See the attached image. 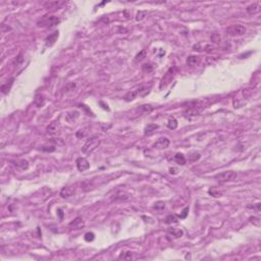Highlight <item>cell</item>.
Instances as JSON below:
<instances>
[{
    "label": "cell",
    "instance_id": "1",
    "mask_svg": "<svg viewBox=\"0 0 261 261\" xmlns=\"http://www.w3.org/2000/svg\"><path fill=\"white\" fill-rule=\"evenodd\" d=\"M100 143H101L100 139H99V137H97V136H94V137H92V138L88 139L87 142L84 144V146H83L82 152L84 153V154H90V153H92L93 151L100 145Z\"/></svg>",
    "mask_w": 261,
    "mask_h": 261
},
{
    "label": "cell",
    "instance_id": "2",
    "mask_svg": "<svg viewBox=\"0 0 261 261\" xmlns=\"http://www.w3.org/2000/svg\"><path fill=\"white\" fill-rule=\"evenodd\" d=\"M60 22V18L56 15H50L46 16V18H42L37 22V26L40 28H53V27L57 26Z\"/></svg>",
    "mask_w": 261,
    "mask_h": 261
},
{
    "label": "cell",
    "instance_id": "3",
    "mask_svg": "<svg viewBox=\"0 0 261 261\" xmlns=\"http://www.w3.org/2000/svg\"><path fill=\"white\" fill-rule=\"evenodd\" d=\"M238 175L234 170H225L222 173H219L214 175V180L220 183H227V182H232L235 179H237Z\"/></svg>",
    "mask_w": 261,
    "mask_h": 261
},
{
    "label": "cell",
    "instance_id": "4",
    "mask_svg": "<svg viewBox=\"0 0 261 261\" xmlns=\"http://www.w3.org/2000/svg\"><path fill=\"white\" fill-rule=\"evenodd\" d=\"M227 34L229 36L237 37V36H243L246 32L247 29L242 25H232V26L227 27Z\"/></svg>",
    "mask_w": 261,
    "mask_h": 261
},
{
    "label": "cell",
    "instance_id": "5",
    "mask_svg": "<svg viewBox=\"0 0 261 261\" xmlns=\"http://www.w3.org/2000/svg\"><path fill=\"white\" fill-rule=\"evenodd\" d=\"M169 144H170V141H169L168 138H166V137H161V138H159L158 140L153 144L152 147L154 149L162 150V149H166L167 147L169 146Z\"/></svg>",
    "mask_w": 261,
    "mask_h": 261
},
{
    "label": "cell",
    "instance_id": "6",
    "mask_svg": "<svg viewBox=\"0 0 261 261\" xmlns=\"http://www.w3.org/2000/svg\"><path fill=\"white\" fill-rule=\"evenodd\" d=\"M76 168H78L79 171L83 173V171H86L90 168V163L87 160L85 157H79L76 160Z\"/></svg>",
    "mask_w": 261,
    "mask_h": 261
},
{
    "label": "cell",
    "instance_id": "7",
    "mask_svg": "<svg viewBox=\"0 0 261 261\" xmlns=\"http://www.w3.org/2000/svg\"><path fill=\"white\" fill-rule=\"evenodd\" d=\"M76 192V186L74 185H69L65 186V188H62L60 191V196L62 198H68V197L72 196Z\"/></svg>",
    "mask_w": 261,
    "mask_h": 261
},
{
    "label": "cell",
    "instance_id": "8",
    "mask_svg": "<svg viewBox=\"0 0 261 261\" xmlns=\"http://www.w3.org/2000/svg\"><path fill=\"white\" fill-rule=\"evenodd\" d=\"M59 36V32L58 31H56V32L52 33V34H50L48 37H47L46 39H45V45H46V47H51L53 46V45L55 44V42L57 41V38H58Z\"/></svg>",
    "mask_w": 261,
    "mask_h": 261
},
{
    "label": "cell",
    "instance_id": "9",
    "mask_svg": "<svg viewBox=\"0 0 261 261\" xmlns=\"http://www.w3.org/2000/svg\"><path fill=\"white\" fill-rule=\"evenodd\" d=\"M84 225H85V222L82 219V217H76V218H74V220L68 225V227H69V229H82V227H84Z\"/></svg>",
    "mask_w": 261,
    "mask_h": 261
},
{
    "label": "cell",
    "instance_id": "10",
    "mask_svg": "<svg viewBox=\"0 0 261 261\" xmlns=\"http://www.w3.org/2000/svg\"><path fill=\"white\" fill-rule=\"evenodd\" d=\"M59 130V121H54L52 123H49V126H47L46 128V132L47 134L49 135H54L58 132Z\"/></svg>",
    "mask_w": 261,
    "mask_h": 261
},
{
    "label": "cell",
    "instance_id": "11",
    "mask_svg": "<svg viewBox=\"0 0 261 261\" xmlns=\"http://www.w3.org/2000/svg\"><path fill=\"white\" fill-rule=\"evenodd\" d=\"M80 117V112L76 110H72V111H68L65 114V121L69 123H72L76 121V119Z\"/></svg>",
    "mask_w": 261,
    "mask_h": 261
},
{
    "label": "cell",
    "instance_id": "12",
    "mask_svg": "<svg viewBox=\"0 0 261 261\" xmlns=\"http://www.w3.org/2000/svg\"><path fill=\"white\" fill-rule=\"evenodd\" d=\"M13 82H14V78H11V79H9L7 82H5L4 84H2L1 87H0L1 92L3 93V94H8L9 90L11 89L12 85H13Z\"/></svg>",
    "mask_w": 261,
    "mask_h": 261
},
{
    "label": "cell",
    "instance_id": "13",
    "mask_svg": "<svg viewBox=\"0 0 261 261\" xmlns=\"http://www.w3.org/2000/svg\"><path fill=\"white\" fill-rule=\"evenodd\" d=\"M129 199V195L126 193L125 191H117L116 193L113 195L112 200L113 201H125Z\"/></svg>",
    "mask_w": 261,
    "mask_h": 261
},
{
    "label": "cell",
    "instance_id": "14",
    "mask_svg": "<svg viewBox=\"0 0 261 261\" xmlns=\"http://www.w3.org/2000/svg\"><path fill=\"white\" fill-rule=\"evenodd\" d=\"M260 10V4L259 3H253L247 7V12L249 14H255Z\"/></svg>",
    "mask_w": 261,
    "mask_h": 261
},
{
    "label": "cell",
    "instance_id": "15",
    "mask_svg": "<svg viewBox=\"0 0 261 261\" xmlns=\"http://www.w3.org/2000/svg\"><path fill=\"white\" fill-rule=\"evenodd\" d=\"M13 162V164L15 165V166L20 167V169H28L29 168V162L27 160H25V159H22V160H16V161H12Z\"/></svg>",
    "mask_w": 261,
    "mask_h": 261
},
{
    "label": "cell",
    "instance_id": "16",
    "mask_svg": "<svg viewBox=\"0 0 261 261\" xmlns=\"http://www.w3.org/2000/svg\"><path fill=\"white\" fill-rule=\"evenodd\" d=\"M168 232L171 236H173L175 238H181L183 237L184 232L182 231L181 229H175V227H171V229H168Z\"/></svg>",
    "mask_w": 261,
    "mask_h": 261
},
{
    "label": "cell",
    "instance_id": "17",
    "mask_svg": "<svg viewBox=\"0 0 261 261\" xmlns=\"http://www.w3.org/2000/svg\"><path fill=\"white\" fill-rule=\"evenodd\" d=\"M199 62H200V57L195 56V55H191V56H189L187 59V63L191 66L199 65Z\"/></svg>",
    "mask_w": 261,
    "mask_h": 261
},
{
    "label": "cell",
    "instance_id": "18",
    "mask_svg": "<svg viewBox=\"0 0 261 261\" xmlns=\"http://www.w3.org/2000/svg\"><path fill=\"white\" fill-rule=\"evenodd\" d=\"M138 110L140 111L141 113H144V114H148V113H150L151 111L153 110V107L151 106L150 104H144V105H141V106L138 108Z\"/></svg>",
    "mask_w": 261,
    "mask_h": 261
},
{
    "label": "cell",
    "instance_id": "19",
    "mask_svg": "<svg viewBox=\"0 0 261 261\" xmlns=\"http://www.w3.org/2000/svg\"><path fill=\"white\" fill-rule=\"evenodd\" d=\"M175 161L180 165H185L186 162H187L185 156H184V154H182V153H177V154L175 155Z\"/></svg>",
    "mask_w": 261,
    "mask_h": 261
},
{
    "label": "cell",
    "instance_id": "20",
    "mask_svg": "<svg viewBox=\"0 0 261 261\" xmlns=\"http://www.w3.org/2000/svg\"><path fill=\"white\" fill-rule=\"evenodd\" d=\"M35 104L37 105L38 107H41L43 106V105L45 104V98L43 95L41 94H38L35 96Z\"/></svg>",
    "mask_w": 261,
    "mask_h": 261
},
{
    "label": "cell",
    "instance_id": "21",
    "mask_svg": "<svg viewBox=\"0 0 261 261\" xmlns=\"http://www.w3.org/2000/svg\"><path fill=\"white\" fill-rule=\"evenodd\" d=\"M179 221V217L175 214H169L165 217V223L170 225V223H177Z\"/></svg>",
    "mask_w": 261,
    "mask_h": 261
},
{
    "label": "cell",
    "instance_id": "22",
    "mask_svg": "<svg viewBox=\"0 0 261 261\" xmlns=\"http://www.w3.org/2000/svg\"><path fill=\"white\" fill-rule=\"evenodd\" d=\"M178 121L175 119V117H170V119H168V121H167V128H168L169 130H175L178 128Z\"/></svg>",
    "mask_w": 261,
    "mask_h": 261
},
{
    "label": "cell",
    "instance_id": "23",
    "mask_svg": "<svg viewBox=\"0 0 261 261\" xmlns=\"http://www.w3.org/2000/svg\"><path fill=\"white\" fill-rule=\"evenodd\" d=\"M158 128H159L158 125H155V123H149V125H147L146 127H145L144 133L145 134H150V133H152L153 130H157Z\"/></svg>",
    "mask_w": 261,
    "mask_h": 261
},
{
    "label": "cell",
    "instance_id": "24",
    "mask_svg": "<svg viewBox=\"0 0 261 261\" xmlns=\"http://www.w3.org/2000/svg\"><path fill=\"white\" fill-rule=\"evenodd\" d=\"M137 96H138V93H137V91H132V92H129L127 95H126V96H125V100L129 102V101L134 100V99L136 98Z\"/></svg>",
    "mask_w": 261,
    "mask_h": 261
},
{
    "label": "cell",
    "instance_id": "25",
    "mask_svg": "<svg viewBox=\"0 0 261 261\" xmlns=\"http://www.w3.org/2000/svg\"><path fill=\"white\" fill-rule=\"evenodd\" d=\"M153 69H154V65H153L151 62L145 63V65H142V70L145 72H151Z\"/></svg>",
    "mask_w": 261,
    "mask_h": 261
},
{
    "label": "cell",
    "instance_id": "26",
    "mask_svg": "<svg viewBox=\"0 0 261 261\" xmlns=\"http://www.w3.org/2000/svg\"><path fill=\"white\" fill-rule=\"evenodd\" d=\"M76 83H69V84H67L66 86L65 87V89H63V91H65V93H68V92H72V91L76 89Z\"/></svg>",
    "mask_w": 261,
    "mask_h": 261
},
{
    "label": "cell",
    "instance_id": "27",
    "mask_svg": "<svg viewBox=\"0 0 261 261\" xmlns=\"http://www.w3.org/2000/svg\"><path fill=\"white\" fill-rule=\"evenodd\" d=\"M65 2H48V3L45 4V6H46L47 8H57L59 5H61V4H63Z\"/></svg>",
    "mask_w": 261,
    "mask_h": 261
},
{
    "label": "cell",
    "instance_id": "28",
    "mask_svg": "<svg viewBox=\"0 0 261 261\" xmlns=\"http://www.w3.org/2000/svg\"><path fill=\"white\" fill-rule=\"evenodd\" d=\"M119 259H123V260H130L132 259V253L130 252H121V254L119 255Z\"/></svg>",
    "mask_w": 261,
    "mask_h": 261
},
{
    "label": "cell",
    "instance_id": "29",
    "mask_svg": "<svg viewBox=\"0 0 261 261\" xmlns=\"http://www.w3.org/2000/svg\"><path fill=\"white\" fill-rule=\"evenodd\" d=\"M249 220H250V222H252L254 225H256V227H260L261 220H260L259 217H257V216H251L249 218Z\"/></svg>",
    "mask_w": 261,
    "mask_h": 261
},
{
    "label": "cell",
    "instance_id": "30",
    "mask_svg": "<svg viewBox=\"0 0 261 261\" xmlns=\"http://www.w3.org/2000/svg\"><path fill=\"white\" fill-rule=\"evenodd\" d=\"M84 238H85V241L92 242V241H94V239H95V235L92 233V232H88V233L85 234V237Z\"/></svg>",
    "mask_w": 261,
    "mask_h": 261
},
{
    "label": "cell",
    "instance_id": "31",
    "mask_svg": "<svg viewBox=\"0 0 261 261\" xmlns=\"http://www.w3.org/2000/svg\"><path fill=\"white\" fill-rule=\"evenodd\" d=\"M145 56H146V51H145V50L140 51V53H138V54L136 55L135 61H141V60H143V59L145 58Z\"/></svg>",
    "mask_w": 261,
    "mask_h": 261
},
{
    "label": "cell",
    "instance_id": "32",
    "mask_svg": "<svg viewBox=\"0 0 261 261\" xmlns=\"http://www.w3.org/2000/svg\"><path fill=\"white\" fill-rule=\"evenodd\" d=\"M147 12L146 11H139L138 13H137V16H136V20H138V22H140V20H144L145 16H146Z\"/></svg>",
    "mask_w": 261,
    "mask_h": 261
},
{
    "label": "cell",
    "instance_id": "33",
    "mask_svg": "<svg viewBox=\"0 0 261 261\" xmlns=\"http://www.w3.org/2000/svg\"><path fill=\"white\" fill-rule=\"evenodd\" d=\"M220 35L219 34H217V33H214V34H212V36H211V41H212V42H215V43H217V42H219V41H220Z\"/></svg>",
    "mask_w": 261,
    "mask_h": 261
},
{
    "label": "cell",
    "instance_id": "34",
    "mask_svg": "<svg viewBox=\"0 0 261 261\" xmlns=\"http://www.w3.org/2000/svg\"><path fill=\"white\" fill-rule=\"evenodd\" d=\"M55 146H43L42 147V151H45V152H53L55 151Z\"/></svg>",
    "mask_w": 261,
    "mask_h": 261
},
{
    "label": "cell",
    "instance_id": "35",
    "mask_svg": "<svg viewBox=\"0 0 261 261\" xmlns=\"http://www.w3.org/2000/svg\"><path fill=\"white\" fill-rule=\"evenodd\" d=\"M189 158H190V160H192V161H195V160H197V159H199V158H200V154H199V153H195V152H193V153H191V154L189 155Z\"/></svg>",
    "mask_w": 261,
    "mask_h": 261
},
{
    "label": "cell",
    "instance_id": "36",
    "mask_svg": "<svg viewBox=\"0 0 261 261\" xmlns=\"http://www.w3.org/2000/svg\"><path fill=\"white\" fill-rule=\"evenodd\" d=\"M22 60H24V58H22V53H20V54L16 56V58L14 59V63H16V65H20V63L22 62Z\"/></svg>",
    "mask_w": 261,
    "mask_h": 261
},
{
    "label": "cell",
    "instance_id": "37",
    "mask_svg": "<svg viewBox=\"0 0 261 261\" xmlns=\"http://www.w3.org/2000/svg\"><path fill=\"white\" fill-rule=\"evenodd\" d=\"M188 212H189V208H188V207H186V208L183 210V214L178 215V217H179V218H185V217L187 216Z\"/></svg>",
    "mask_w": 261,
    "mask_h": 261
},
{
    "label": "cell",
    "instance_id": "38",
    "mask_svg": "<svg viewBox=\"0 0 261 261\" xmlns=\"http://www.w3.org/2000/svg\"><path fill=\"white\" fill-rule=\"evenodd\" d=\"M164 206L165 205H164V203L163 202H157L156 204H155L154 207H155V209H163L164 208Z\"/></svg>",
    "mask_w": 261,
    "mask_h": 261
},
{
    "label": "cell",
    "instance_id": "39",
    "mask_svg": "<svg viewBox=\"0 0 261 261\" xmlns=\"http://www.w3.org/2000/svg\"><path fill=\"white\" fill-rule=\"evenodd\" d=\"M260 203H257V204H256V206H248L249 207V208H253V209H256V210L257 211H259L260 210Z\"/></svg>",
    "mask_w": 261,
    "mask_h": 261
},
{
    "label": "cell",
    "instance_id": "40",
    "mask_svg": "<svg viewBox=\"0 0 261 261\" xmlns=\"http://www.w3.org/2000/svg\"><path fill=\"white\" fill-rule=\"evenodd\" d=\"M99 104H100V105H103V106H102V108H103V109H106V110H109V107H108V105H107V104H105L104 102H102V101H100V102H99Z\"/></svg>",
    "mask_w": 261,
    "mask_h": 261
},
{
    "label": "cell",
    "instance_id": "41",
    "mask_svg": "<svg viewBox=\"0 0 261 261\" xmlns=\"http://www.w3.org/2000/svg\"><path fill=\"white\" fill-rule=\"evenodd\" d=\"M58 213H59V215H60V218H62V211H61V209H58Z\"/></svg>",
    "mask_w": 261,
    "mask_h": 261
},
{
    "label": "cell",
    "instance_id": "42",
    "mask_svg": "<svg viewBox=\"0 0 261 261\" xmlns=\"http://www.w3.org/2000/svg\"><path fill=\"white\" fill-rule=\"evenodd\" d=\"M170 173H175V168H170Z\"/></svg>",
    "mask_w": 261,
    "mask_h": 261
}]
</instances>
